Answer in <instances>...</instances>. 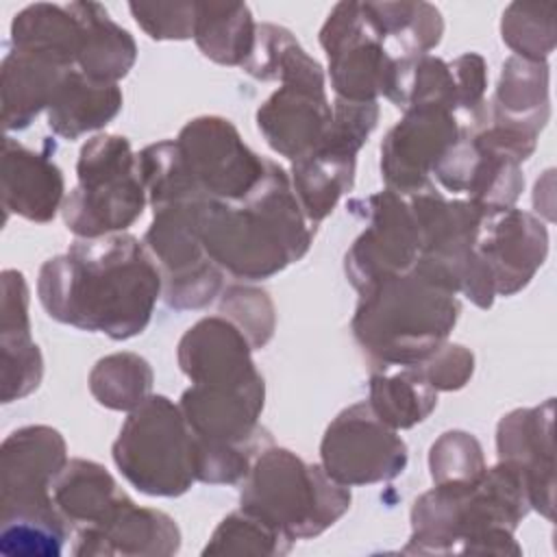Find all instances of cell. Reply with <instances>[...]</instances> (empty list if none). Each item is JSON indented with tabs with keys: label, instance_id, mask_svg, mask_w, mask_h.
<instances>
[{
	"label": "cell",
	"instance_id": "d590c367",
	"mask_svg": "<svg viewBox=\"0 0 557 557\" xmlns=\"http://www.w3.org/2000/svg\"><path fill=\"white\" fill-rule=\"evenodd\" d=\"M500 37L513 57L546 63L555 50V2H511L500 20Z\"/></svg>",
	"mask_w": 557,
	"mask_h": 557
},
{
	"label": "cell",
	"instance_id": "9c48e42d",
	"mask_svg": "<svg viewBox=\"0 0 557 557\" xmlns=\"http://www.w3.org/2000/svg\"><path fill=\"white\" fill-rule=\"evenodd\" d=\"M202 202L157 209L144 235V246L161 272V296L178 311L207 307L224 287V270L209 259L198 235Z\"/></svg>",
	"mask_w": 557,
	"mask_h": 557
},
{
	"label": "cell",
	"instance_id": "9a60e30c",
	"mask_svg": "<svg viewBox=\"0 0 557 557\" xmlns=\"http://www.w3.org/2000/svg\"><path fill=\"white\" fill-rule=\"evenodd\" d=\"M461 133L457 115L446 107L416 104L405 109L381 144V174L387 189L411 196L433 185V168Z\"/></svg>",
	"mask_w": 557,
	"mask_h": 557
},
{
	"label": "cell",
	"instance_id": "cb8c5ba5",
	"mask_svg": "<svg viewBox=\"0 0 557 557\" xmlns=\"http://www.w3.org/2000/svg\"><path fill=\"white\" fill-rule=\"evenodd\" d=\"M126 498L111 472L89 459H70L52 481V500L72 531L100 524Z\"/></svg>",
	"mask_w": 557,
	"mask_h": 557
},
{
	"label": "cell",
	"instance_id": "b9f144b4",
	"mask_svg": "<svg viewBox=\"0 0 557 557\" xmlns=\"http://www.w3.org/2000/svg\"><path fill=\"white\" fill-rule=\"evenodd\" d=\"M435 392L461 389L474 372V355L461 344H442L431 357L416 363Z\"/></svg>",
	"mask_w": 557,
	"mask_h": 557
},
{
	"label": "cell",
	"instance_id": "ab89813d",
	"mask_svg": "<svg viewBox=\"0 0 557 557\" xmlns=\"http://www.w3.org/2000/svg\"><path fill=\"white\" fill-rule=\"evenodd\" d=\"M376 122L379 102H350L335 98L331 126L315 150H324L346 159H357V152L368 141Z\"/></svg>",
	"mask_w": 557,
	"mask_h": 557
},
{
	"label": "cell",
	"instance_id": "8992f818",
	"mask_svg": "<svg viewBox=\"0 0 557 557\" xmlns=\"http://www.w3.org/2000/svg\"><path fill=\"white\" fill-rule=\"evenodd\" d=\"M350 487L333 481L320 463L274 444L255 457L239 492V509L292 544L324 533L350 509Z\"/></svg>",
	"mask_w": 557,
	"mask_h": 557
},
{
	"label": "cell",
	"instance_id": "836d02e7",
	"mask_svg": "<svg viewBox=\"0 0 557 557\" xmlns=\"http://www.w3.org/2000/svg\"><path fill=\"white\" fill-rule=\"evenodd\" d=\"M152 368L135 352L102 357L89 372V392L98 405L113 411H133L152 389Z\"/></svg>",
	"mask_w": 557,
	"mask_h": 557
},
{
	"label": "cell",
	"instance_id": "603a6c76",
	"mask_svg": "<svg viewBox=\"0 0 557 557\" xmlns=\"http://www.w3.org/2000/svg\"><path fill=\"white\" fill-rule=\"evenodd\" d=\"M2 403H13L35 392L44 376V359L39 346L30 337L28 285L22 272H2Z\"/></svg>",
	"mask_w": 557,
	"mask_h": 557
},
{
	"label": "cell",
	"instance_id": "2e32d148",
	"mask_svg": "<svg viewBox=\"0 0 557 557\" xmlns=\"http://www.w3.org/2000/svg\"><path fill=\"white\" fill-rule=\"evenodd\" d=\"M474 255L487 268L496 296L524 289L548 255V231L540 218L509 207L487 211L481 220Z\"/></svg>",
	"mask_w": 557,
	"mask_h": 557
},
{
	"label": "cell",
	"instance_id": "3957f363",
	"mask_svg": "<svg viewBox=\"0 0 557 557\" xmlns=\"http://www.w3.org/2000/svg\"><path fill=\"white\" fill-rule=\"evenodd\" d=\"M529 511L524 479L498 461L472 485H435L416 498L403 553L520 555L513 533Z\"/></svg>",
	"mask_w": 557,
	"mask_h": 557
},
{
	"label": "cell",
	"instance_id": "8fae6325",
	"mask_svg": "<svg viewBox=\"0 0 557 557\" xmlns=\"http://www.w3.org/2000/svg\"><path fill=\"white\" fill-rule=\"evenodd\" d=\"M407 444L368 405L342 409L320 442V466L339 485L392 481L407 468Z\"/></svg>",
	"mask_w": 557,
	"mask_h": 557
},
{
	"label": "cell",
	"instance_id": "ac0fdd59",
	"mask_svg": "<svg viewBox=\"0 0 557 557\" xmlns=\"http://www.w3.org/2000/svg\"><path fill=\"white\" fill-rule=\"evenodd\" d=\"M265 403V383L246 385H198L191 383L181 396L183 418L196 442L202 444H248L268 437L259 424Z\"/></svg>",
	"mask_w": 557,
	"mask_h": 557
},
{
	"label": "cell",
	"instance_id": "5bb4252c",
	"mask_svg": "<svg viewBox=\"0 0 557 557\" xmlns=\"http://www.w3.org/2000/svg\"><path fill=\"white\" fill-rule=\"evenodd\" d=\"M333 120L322 65L307 57L281 78V87L257 109V126L268 146L292 163L311 154Z\"/></svg>",
	"mask_w": 557,
	"mask_h": 557
},
{
	"label": "cell",
	"instance_id": "e0dca14e",
	"mask_svg": "<svg viewBox=\"0 0 557 557\" xmlns=\"http://www.w3.org/2000/svg\"><path fill=\"white\" fill-rule=\"evenodd\" d=\"M555 398L537 407L513 409L496 429L498 461L520 472L529 505L546 520L555 513V453H553Z\"/></svg>",
	"mask_w": 557,
	"mask_h": 557
},
{
	"label": "cell",
	"instance_id": "1f68e13d",
	"mask_svg": "<svg viewBox=\"0 0 557 557\" xmlns=\"http://www.w3.org/2000/svg\"><path fill=\"white\" fill-rule=\"evenodd\" d=\"M257 24L244 2H196L194 41L220 65H244L255 46Z\"/></svg>",
	"mask_w": 557,
	"mask_h": 557
},
{
	"label": "cell",
	"instance_id": "e575fe53",
	"mask_svg": "<svg viewBox=\"0 0 557 557\" xmlns=\"http://www.w3.org/2000/svg\"><path fill=\"white\" fill-rule=\"evenodd\" d=\"M137 170L152 209L205 200L189 178L176 139H163L137 152Z\"/></svg>",
	"mask_w": 557,
	"mask_h": 557
},
{
	"label": "cell",
	"instance_id": "5b68a950",
	"mask_svg": "<svg viewBox=\"0 0 557 557\" xmlns=\"http://www.w3.org/2000/svg\"><path fill=\"white\" fill-rule=\"evenodd\" d=\"M63 435L30 424L4 437L0 450V550L9 557H59L70 524L52 500V481L67 463Z\"/></svg>",
	"mask_w": 557,
	"mask_h": 557
},
{
	"label": "cell",
	"instance_id": "7c38bea8",
	"mask_svg": "<svg viewBox=\"0 0 557 557\" xmlns=\"http://www.w3.org/2000/svg\"><path fill=\"white\" fill-rule=\"evenodd\" d=\"M191 183L205 200L239 202L265 176L268 159L250 150L220 115L189 120L176 137Z\"/></svg>",
	"mask_w": 557,
	"mask_h": 557
},
{
	"label": "cell",
	"instance_id": "f1b7e54d",
	"mask_svg": "<svg viewBox=\"0 0 557 557\" xmlns=\"http://www.w3.org/2000/svg\"><path fill=\"white\" fill-rule=\"evenodd\" d=\"M487 109L490 115L540 135L550 115L548 63L509 57L503 63L498 87Z\"/></svg>",
	"mask_w": 557,
	"mask_h": 557
},
{
	"label": "cell",
	"instance_id": "d6a6232c",
	"mask_svg": "<svg viewBox=\"0 0 557 557\" xmlns=\"http://www.w3.org/2000/svg\"><path fill=\"white\" fill-rule=\"evenodd\" d=\"M357 159L337 157L324 150H313L311 154L292 163V187L300 202L302 213L311 224L324 220L339 198L355 185Z\"/></svg>",
	"mask_w": 557,
	"mask_h": 557
},
{
	"label": "cell",
	"instance_id": "60d3db41",
	"mask_svg": "<svg viewBox=\"0 0 557 557\" xmlns=\"http://www.w3.org/2000/svg\"><path fill=\"white\" fill-rule=\"evenodd\" d=\"M135 22L157 41L194 37L196 2H131Z\"/></svg>",
	"mask_w": 557,
	"mask_h": 557
},
{
	"label": "cell",
	"instance_id": "30bf717a",
	"mask_svg": "<svg viewBox=\"0 0 557 557\" xmlns=\"http://www.w3.org/2000/svg\"><path fill=\"white\" fill-rule=\"evenodd\" d=\"M320 46L329 59L335 98L376 102L385 96L396 61L383 48L368 2H337L320 30Z\"/></svg>",
	"mask_w": 557,
	"mask_h": 557
},
{
	"label": "cell",
	"instance_id": "44dd1931",
	"mask_svg": "<svg viewBox=\"0 0 557 557\" xmlns=\"http://www.w3.org/2000/svg\"><path fill=\"white\" fill-rule=\"evenodd\" d=\"M178 366L198 385H246L261 381L252 348L224 315H209L185 331L178 342Z\"/></svg>",
	"mask_w": 557,
	"mask_h": 557
},
{
	"label": "cell",
	"instance_id": "ba28073f",
	"mask_svg": "<svg viewBox=\"0 0 557 557\" xmlns=\"http://www.w3.org/2000/svg\"><path fill=\"white\" fill-rule=\"evenodd\" d=\"M113 461L124 479L148 496H181L196 481L194 437L178 405L168 396L150 394L128 411Z\"/></svg>",
	"mask_w": 557,
	"mask_h": 557
},
{
	"label": "cell",
	"instance_id": "7a4b0ae2",
	"mask_svg": "<svg viewBox=\"0 0 557 557\" xmlns=\"http://www.w3.org/2000/svg\"><path fill=\"white\" fill-rule=\"evenodd\" d=\"M198 235L209 259L235 278L263 281L300 261L315 235L285 170L268 159L261 183L239 202L205 200Z\"/></svg>",
	"mask_w": 557,
	"mask_h": 557
},
{
	"label": "cell",
	"instance_id": "277c9868",
	"mask_svg": "<svg viewBox=\"0 0 557 557\" xmlns=\"http://www.w3.org/2000/svg\"><path fill=\"white\" fill-rule=\"evenodd\" d=\"M459 311L457 294L413 265L361 289L350 329L372 370L416 366L446 344Z\"/></svg>",
	"mask_w": 557,
	"mask_h": 557
},
{
	"label": "cell",
	"instance_id": "52a82bcc",
	"mask_svg": "<svg viewBox=\"0 0 557 557\" xmlns=\"http://www.w3.org/2000/svg\"><path fill=\"white\" fill-rule=\"evenodd\" d=\"M78 183L63 200L65 226L76 237L124 233L148 202L137 154L122 135H94L78 152Z\"/></svg>",
	"mask_w": 557,
	"mask_h": 557
},
{
	"label": "cell",
	"instance_id": "f35d334b",
	"mask_svg": "<svg viewBox=\"0 0 557 557\" xmlns=\"http://www.w3.org/2000/svg\"><path fill=\"white\" fill-rule=\"evenodd\" d=\"M220 313L244 333L252 350H261L274 335V305L259 287L228 285L220 298Z\"/></svg>",
	"mask_w": 557,
	"mask_h": 557
},
{
	"label": "cell",
	"instance_id": "6da1fadb",
	"mask_svg": "<svg viewBox=\"0 0 557 557\" xmlns=\"http://www.w3.org/2000/svg\"><path fill=\"white\" fill-rule=\"evenodd\" d=\"M161 289L152 255L131 233L76 237L37 278L39 302L52 320L115 342L148 326Z\"/></svg>",
	"mask_w": 557,
	"mask_h": 557
},
{
	"label": "cell",
	"instance_id": "4fadbf2b",
	"mask_svg": "<svg viewBox=\"0 0 557 557\" xmlns=\"http://www.w3.org/2000/svg\"><path fill=\"white\" fill-rule=\"evenodd\" d=\"M348 207L368 218V226L344 257L346 276L357 292L413 268L420 233L405 196L385 187Z\"/></svg>",
	"mask_w": 557,
	"mask_h": 557
},
{
	"label": "cell",
	"instance_id": "484cf974",
	"mask_svg": "<svg viewBox=\"0 0 557 557\" xmlns=\"http://www.w3.org/2000/svg\"><path fill=\"white\" fill-rule=\"evenodd\" d=\"M2 126L24 131L48 109L65 67L22 50L9 48L2 59Z\"/></svg>",
	"mask_w": 557,
	"mask_h": 557
},
{
	"label": "cell",
	"instance_id": "d6986e66",
	"mask_svg": "<svg viewBox=\"0 0 557 557\" xmlns=\"http://www.w3.org/2000/svg\"><path fill=\"white\" fill-rule=\"evenodd\" d=\"M405 198L420 233V259L442 265L459 292L485 211L470 200H446L435 185Z\"/></svg>",
	"mask_w": 557,
	"mask_h": 557
},
{
	"label": "cell",
	"instance_id": "74e56055",
	"mask_svg": "<svg viewBox=\"0 0 557 557\" xmlns=\"http://www.w3.org/2000/svg\"><path fill=\"white\" fill-rule=\"evenodd\" d=\"M479 440L466 431L442 433L429 450V470L435 485H472L485 474Z\"/></svg>",
	"mask_w": 557,
	"mask_h": 557
},
{
	"label": "cell",
	"instance_id": "83f0119b",
	"mask_svg": "<svg viewBox=\"0 0 557 557\" xmlns=\"http://www.w3.org/2000/svg\"><path fill=\"white\" fill-rule=\"evenodd\" d=\"M83 26L70 4L37 2L20 11L11 24V48L44 57L65 70L76 67Z\"/></svg>",
	"mask_w": 557,
	"mask_h": 557
},
{
	"label": "cell",
	"instance_id": "8d00e7d4",
	"mask_svg": "<svg viewBox=\"0 0 557 557\" xmlns=\"http://www.w3.org/2000/svg\"><path fill=\"white\" fill-rule=\"evenodd\" d=\"M292 542L272 527L239 509L228 513L209 537L202 555H287Z\"/></svg>",
	"mask_w": 557,
	"mask_h": 557
},
{
	"label": "cell",
	"instance_id": "ffe728a7",
	"mask_svg": "<svg viewBox=\"0 0 557 557\" xmlns=\"http://www.w3.org/2000/svg\"><path fill=\"white\" fill-rule=\"evenodd\" d=\"M181 548V531L172 516L139 507L128 496L96 527L78 529L72 548L78 557H170Z\"/></svg>",
	"mask_w": 557,
	"mask_h": 557
},
{
	"label": "cell",
	"instance_id": "d4e9b609",
	"mask_svg": "<svg viewBox=\"0 0 557 557\" xmlns=\"http://www.w3.org/2000/svg\"><path fill=\"white\" fill-rule=\"evenodd\" d=\"M124 96L117 85L89 81L76 67L67 70L48 104V126L57 137L78 139L107 126L122 109Z\"/></svg>",
	"mask_w": 557,
	"mask_h": 557
},
{
	"label": "cell",
	"instance_id": "4316f807",
	"mask_svg": "<svg viewBox=\"0 0 557 557\" xmlns=\"http://www.w3.org/2000/svg\"><path fill=\"white\" fill-rule=\"evenodd\" d=\"M81 26V52L76 59L78 72L94 83L117 85L137 59L135 39L126 28L115 24L107 9L98 2H72Z\"/></svg>",
	"mask_w": 557,
	"mask_h": 557
},
{
	"label": "cell",
	"instance_id": "4dcf8cb0",
	"mask_svg": "<svg viewBox=\"0 0 557 557\" xmlns=\"http://www.w3.org/2000/svg\"><path fill=\"white\" fill-rule=\"evenodd\" d=\"M394 61H411L433 50L444 33L440 11L429 2H368Z\"/></svg>",
	"mask_w": 557,
	"mask_h": 557
},
{
	"label": "cell",
	"instance_id": "f546056e",
	"mask_svg": "<svg viewBox=\"0 0 557 557\" xmlns=\"http://www.w3.org/2000/svg\"><path fill=\"white\" fill-rule=\"evenodd\" d=\"M368 405L387 426L403 431L431 416L437 407V392L416 366L376 368L370 376Z\"/></svg>",
	"mask_w": 557,
	"mask_h": 557
},
{
	"label": "cell",
	"instance_id": "7402d4cb",
	"mask_svg": "<svg viewBox=\"0 0 557 557\" xmlns=\"http://www.w3.org/2000/svg\"><path fill=\"white\" fill-rule=\"evenodd\" d=\"M65 200L63 172L50 159V152H35L13 137L2 146V207L11 213L46 224L54 220Z\"/></svg>",
	"mask_w": 557,
	"mask_h": 557
}]
</instances>
